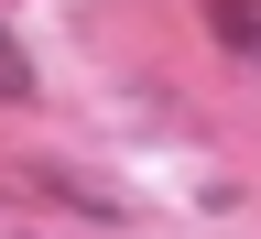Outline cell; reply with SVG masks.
I'll return each mask as SVG.
<instances>
[{"label":"cell","mask_w":261,"mask_h":239,"mask_svg":"<svg viewBox=\"0 0 261 239\" xmlns=\"http://www.w3.org/2000/svg\"><path fill=\"white\" fill-rule=\"evenodd\" d=\"M0 98H11V109H33V55L11 44V22H0Z\"/></svg>","instance_id":"obj_2"},{"label":"cell","mask_w":261,"mask_h":239,"mask_svg":"<svg viewBox=\"0 0 261 239\" xmlns=\"http://www.w3.org/2000/svg\"><path fill=\"white\" fill-rule=\"evenodd\" d=\"M207 33H218L240 65H261V0H207Z\"/></svg>","instance_id":"obj_1"}]
</instances>
